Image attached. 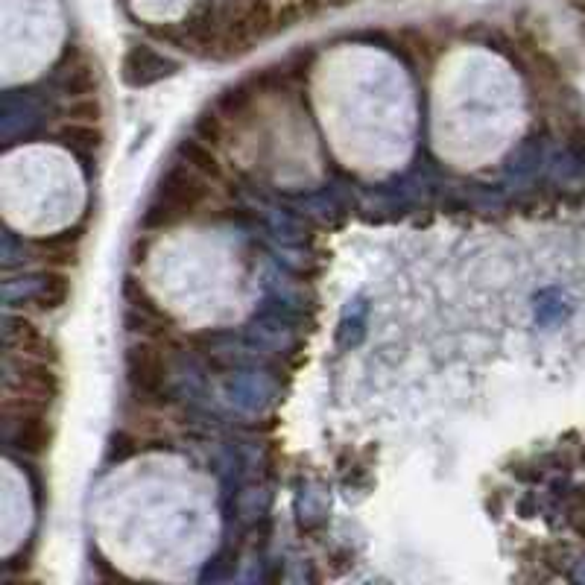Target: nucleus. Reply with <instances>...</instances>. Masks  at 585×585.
Returning <instances> with one entry per match:
<instances>
[{"label":"nucleus","instance_id":"nucleus-1","mask_svg":"<svg viewBox=\"0 0 585 585\" xmlns=\"http://www.w3.org/2000/svg\"><path fill=\"white\" fill-rule=\"evenodd\" d=\"M211 196V182L202 179L196 170H191L188 164H173L161 182H158L156 199L153 205L147 208V217H144V226L161 232V229H173L185 220L196 217L205 202Z\"/></svg>","mask_w":585,"mask_h":585},{"label":"nucleus","instance_id":"nucleus-2","mask_svg":"<svg viewBox=\"0 0 585 585\" xmlns=\"http://www.w3.org/2000/svg\"><path fill=\"white\" fill-rule=\"evenodd\" d=\"M167 378H170V360H167V351L161 349V343H138V346H129L126 351V381H129V390L135 395V401H144V404H167L170 401V387H167Z\"/></svg>","mask_w":585,"mask_h":585},{"label":"nucleus","instance_id":"nucleus-3","mask_svg":"<svg viewBox=\"0 0 585 585\" xmlns=\"http://www.w3.org/2000/svg\"><path fill=\"white\" fill-rule=\"evenodd\" d=\"M6 366H9V378H6V392L9 395L33 398V401L53 407V401L62 392V378L56 372V363L6 357Z\"/></svg>","mask_w":585,"mask_h":585},{"label":"nucleus","instance_id":"nucleus-4","mask_svg":"<svg viewBox=\"0 0 585 585\" xmlns=\"http://www.w3.org/2000/svg\"><path fill=\"white\" fill-rule=\"evenodd\" d=\"M6 346H9V357L44 360V363L59 360L56 346L41 334L39 325L27 316H9L6 319Z\"/></svg>","mask_w":585,"mask_h":585},{"label":"nucleus","instance_id":"nucleus-5","mask_svg":"<svg viewBox=\"0 0 585 585\" xmlns=\"http://www.w3.org/2000/svg\"><path fill=\"white\" fill-rule=\"evenodd\" d=\"M82 240H85V223L36 237L30 246H33V255L39 258L41 264H47V270H68V267L79 264Z\"/></svg>","mask_w":585,"mask_h":585},{"label":"nucleus","instance_id":"nucleus-6","mask_svg":"<svg viewBox=\"0 0 585 585\" xmlns=\"http://www.w3.org/2000/svg\"><path fill=\"white\" fill-rule=\"evenodd\" d=\"M53 141L65 150H71L79 161H85V167L100 156L106 135L100 129V123H77V120H65L62 126L53 129Z\"/></svg>","mask_w":585,"mask_h":585},{"label":"nucleus","instance_id":"nucleus-7","mask_svg":"<svg viewBox=\"0 0 585 585\" xmlns=\"http://www.w3.org/2000/svg\"><path fill=\"white\" fill-rule=\"evenodd\" d=\"M173 71H176L173 62H167L164 56H158L153 47H144V44L132 47L123 59V77L129 85H150V82H156L164 74H173Z\"/></svg>","mask_w":585,"mask_h":585},{"label":"nucleus","instance_id":"nucleus-8","mask_svg":"<svg viewBox=\"0 0 585 585\" xmlns=\"http://www.w3.org/2000/svg\"><path fill=\"white\" fill-rule=\"evenodd\" d=\"M176 156L182 164H188L191 170H196L202 179H208V182H223V161L217 158L214 153V147L211 144H205V141H199V138H185V141H179V150H176Z\"/></svg>","mask_w":585,"mask_h":585},{"label":"nucleus","instance_id":"nucleus-9","mask_svg":"<svg viewBox=\"0 0 585 585\" xmlns=\"http://www.w3.org/2000/svg\"><path fill=\"white\" fill-rule=\"evenodd\" d=\"M68 299H71V275L65 270H47L41 275L39 293H36L41 311H59L65 308Z\"/></svg>","mask_w":585,"mask_h":585},{"label":"nucleus","instance_id":"nucleus-10","mask_svg":"<svg viewBox=\"0 0 585 585\" xmlns=\"http://www.w3.org/2000/svg\"><path fill=\"white\" fill-rule=\"evenodd\" d=\"M255 97H258V88L246 79V82H237L232 88H226V91L217 97V106H214V109L226 117V120H240V117L252 109Z\"/></svg>","mask_w":585,"mask_h":585},{"label":"nucleus","instance_id":"nucleus-11","mask_svg":"<svg viewBox=\"0 0 585 585\" xmlns=\"http://www.w3.org/2000/svg\"><path fill=\"white\" fill-rule=\"evenodd\" d=\"M194 132L199 141L217 147V144L223 141V135H226V117L220 115L217 109H214V112H202V115L196 117Z\"/></svg>","mask_w":585,"mask_h":585},{"label":"nucleus","instance_id":"nucleus-12","mask_svg":"<svg viewBox=\"0 0 585 585\" xmlns=\"http://www.w3.org/2000/svg\"><path fill=\"white\" fill-rule=\"evenodd\" d=\"M65 117L68 120H77V123H100L103 120V106H100L97 97H79V100H74L68 106Z\"/></svg>","mask_w":585,"mask_h":585},{"label":"nucleus","instance_id":"nucleus-13","mask_svg":"<svg viewBox=\"0 0 585 585\" xmlns=\"http://www.w3.org/2000/svg\"><path fill=\"white\" fill-rule=\"evenodd\" d=\"M571 6H574V9H580V12H585V0H571Z\"/></svg>","mask_w":585,"mask_h":585}]
</instances>
